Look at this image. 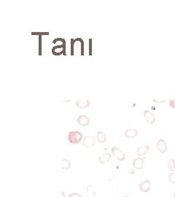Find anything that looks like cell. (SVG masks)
<instances>
[{
  "label": "cell",
  "instance_id": "obj_1",
  "mask_svg": "<svg viewBox=\"0 0 175 197\" xmlns=\"http://www.w3.org/2000/svg\"><path fill=\"white\" fill-rule=\"evenodd\" d=\"M68 141L72 145H77L80 143L83 139V134L80 132L73 131L69 132L68 134Z\"/></svg>",
  "mask_w": 175,
  "mask_h": 197
},
{
  "label": "cell",
  "instance_id": "obj_2",
  "mask_svg": "<svg viewBox=\"0 0 175 197\" xmlns=\"http://www.w3.org/2000/svg\"><path fill=\"white\" fill-rule=\"evenodd\" d=\"M95 145V138L93 136H86L83 139V145L86 148H91Z\"/></svg>",
  "mask_w": 175,
  "mask_h": 197
},
{
  "label": "cell",
  "instance_id": "obj_3",
  "mask_svg": "<svg viewBox=\"0 0 175 197\" xmlns=\"http://www.w3.org/2000/svg\"><path fill=\"white\" fill-rule=\"evenodd\" d=\"M112 153L113 154L115 157L117 159H118L119 161H123L125 160V155L120 149L115 148V147H113L112 148Z\"/></svg>",
  "mask_w": 175,
  "mask_h": 197
},
{
  "label": "cell",
  "instance_id": "obj_4",
  "mask_svg": "<svg viewBox=\"0 0 175 197\" xmlns=\"http://www.w3.org/2000/svg\"><path fill=\"white\" fill-rule=\"evenodd\" d=\"M65 51V44H62L60 45H56L52 49V52L54 55H61Z\"/></svg>",
  "mask_w": 175,
  "mask_h": 197
},
{
  "label": "cell",
  "instance_id": "obj_5",
  "mask_svg": "<svg viewBox=\"0 0 175 197\" xmlns=\"http://www.w3.org/2000/svg\"><path fill=\"white\" fill-rule=\"evenodd\" d=\"M144 117H145V120L148 123H153L155 122V116L149 110H145L144 112Z\"/></svg>",
  "mask_w": 175,
  "mask_h": 197
},
{
  "label": "cell",
  "instance_id": "obj_6",
  "mask_svg": "<svg viewBox=\"0 0 175 197\" xmlns=\"http://www.w3.org/2000/svg\"><path fill=\"white\" fill-rule=\"evenodd\" d=\"M90 101L88 99H79L76 101V106L80 109H86L89 107Z\"/></svg>",
  "mask_w": 175,
  "mask_h": 197
},
{
  "label": "cell",
  "instance_id": "obj_7",
  "mask_svg": "<svg viewBox=\"0 0 175 197\" xmlns=\"http://www.w3.org/2000/svg\"><path fill=\"white\" fill-rule=\"evenodd\" d=\"M77 122L82 126H87L90 123V119L86 115H80L77 118Z\"/></svg>",
  "mask_w": 175,
  "mask_h": 197
},
{
  "label": "cell",
  "instance_id": "obj_8",
  "mask_svg": "<svg viewBox=\"0 0 175 197\" xmlns=\"http://www.w3.org/2000/svg\"><path fill=\"white\" fill-rule=\"evenodd\" d=\"M144 159L145 158H137L133 161V167L135 169L137 170H142L143 169V164H144Z\"/></svg>",
  "mask_w": 175,
  "mask_h": 197
},
{
  "label": "cell",
  "instance_id": "obj_9",
  "mask_svg": "<svg viewBox=\"0 0 175 197\" xmlns=\"http://www.w3.org/2000/svg\"><path fill=\"white\" fill-rule=\"evenodd\" d=\"M157 147H158V151H160L161 153H166L167 151V142H166L165 140L164 139H160L159 141L157 143Z\"/></svg>",
  "mask_w": 175,
  "mask_h": 197
},
{
  "label": "cell",
  "instance_id": "obj_10",
  "mask_svg": "<svg viewBox=\"0 0 175 197\" xmlns=\"http://www.w3.org/2000/svg\"><path fill=\"white\" fill-rule=\"evenodd\" d=\"M139 188L142 192H148L150 189V182L149 180H145L140 183Z\"/></svg>",
  "mask_w": 175,
  "mask_h": 197
},
{
  "label": "cell",
  "instance_id": "obj_11",
  "mask_svg": "<svg viewBox=\"0 0 175 197\" xmlns=\"http://www.w3.org/2000/svg\"><path fill=\"white\" fill-rule=\"evenodd\" d=\"M150 147L148 145H145V146L139 147L136 150V155H139V156H142V155H145L149 151Z\"/></svg>",
  "mask_w": 175,
  "mask_h": 197
},
{
  "label": "cell",
  "instance_id": "obj_12",
  "mask_svg": "<svg viewBox=\"0 0 175 197\" xmlns=\"http://www.w3.org/2000/svg\"><path fill=\"white\" fill-rule=\"evenodd\" d=\"M138 132L136 129H129L126 130L125 132V136L128 138H134L135 136H137Z\"/></svg>",
  "mask_w": 175,
  "mask_h": 197
},
{
  "label": "cell",
  "instance_id": "obj_13",
  "mask_svg": "<svg viewBox=\"0 0 175 197\" xmlns=\"http://www.w3.org/2000/svg\"><path fill=\"white\" fill-rule=\"evenodd\" d=\"M111 157H112V155L110 153L103 154L101 156H100L99 158H98V161H99V162L101 163V164L107 163V162H109V161H110V159L111 158Z\"/></svg>",
  "mask_w": 175,
  "mask_h": 197
},
{
  "label": "cell",
  "instance_id": "obj_14",
  "mask_svg": "<svg viewBox=\"0 0 175 197\" xmlns=\"http://www.w3.org/2000/svg\"><path fill=\"white\" fill-rule=\"evenodd\" d=\"M71 167V163L68 159H62L61 161V167L64 170H68Z\"/></svg>",
  "mask_w": 175,
  "mask_h": 197
},
{
  "label": "cell",
  "instance_id": "obj_15",
  "mask_svg": "<svg viewBox=\"0 0 175 197\" xmlns=\"http://www.w3.org/2000/svg\"><path fill=\"white\" fill-rule=\"evenodd\" d=\"M97 139L98 141L101 143H104L107 141V136H106L105 134L102 132H98L97 133Z\"/></svg>",
  "mask_w": 175,
  "mask_h": 197
},
{
  "label": "cell",
  "instance_id": "obj_16",
  "mask_svg": "<svg viewBox=\"0 0 175 197\" xmlns=\"http://www.w3.org/2000/svg\"><path fill=\"white\" fill-rule=\"evenodd\" d=\"M168 167L171 171H175V160L170 159L168 163Z\"/></svg>",
  "mask_w": 175,
  "mask_h": 197
},
{
  "label": "cell",
  "instance_id": "obj_17",
  "mask_svg": "<svg viewBox=\"0 0 175 197\" xmlns=\"http://www.w3.org/2000/svg\"><path fill=\"white\" fill-rule=\"evenodd\" d=\"M169 180L173 184H175V173H171L169 176Z\"/></svg>",
  "mask_w": 175,
  "mask_h": 197
},
{
  "label": "cell",
  "instance_id": "obj_18",
  "mask_svg": "<svg viewBox=\"0 0 175 197\" xmlns=\"http://www.w3.org/2000/svg\"><path fill=\"white\" fill-rule=\"evenodd\" d=\"M169 105L171 108L175 109V98H172V99L169 100Z\"/></svg>",
  "mask_w": 175,
  "mask_h": 197
},
{
  "label": "cell",
  "instance_id": "obj_19",
  "mask_svg": "<svg viewBox=\"0 0 175 197\" xmlns=\"http://www.w3.org/2000/svg\"><path fill=\"white\" fill-rule=\"evenodd\" d=\"M69 197H82V196L80 194H79V193H72V194H70Z\"/></svg>",
  "mask_w": 175,
  "mask_h": 197
},
{
  "label": "cell",
  "instance_id": "obj_20",
  "mask_svg": "<svg viewBox=\"0 0 175 197\" xmlns=\"http://www.w3.org/2000/svg\"><path fill=\"white\" fill-rule=\"evenodd\" d=\"M61 194L63 195V197H65V194L64 193V192H61Z\"/></svg>",
  "mask_w": 175,
  "mask_h": 197
},
{
  "label": "cell",
  "instance_id": "obj_21",
  "mask_svg": "<svg viewBox=\"0 0 175 197\" xmlns=\"http://www.w3.org/2000/svg\"><path fill=\"white\" fill-rule=\"evenodd\" d=\"M122 197H130V196H122Z\"/></svg>",
  "mask_w": 175,
  "mask_h": 197
},
{
  "label": "cell",
  "instance_id": "obj_22",
  "mask_svg": "<svg viewBox=\"0 0 175 197\" xmlns=\"http://www.w3.org/2000/svg\"><path fill=\"white\" fill-rule=\"evenodd\" d=\"M174 197H175V193H174Z\"/></svg>",
  "mask_w": 175,
  "mask_h": 197
}]
</instances>
